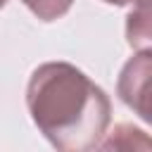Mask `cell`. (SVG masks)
<instances>
[{
  "mask_svg": "<svg viewBox=\"0 0 152 152\" xmlns=\"http://www.w3.org/2000/svg\"><path fill=\"white\" fill-rule=\"evenodd\" d=\"M26 107L57 152H90L112 119L107 93L69 62H45L33 69Z\"/></svg>",
  "mask_w": 152,
  "mask_h": 152,
  "instance_id": "1",
  "label": "cell"
},
{
  "mask_svg": "<svg viewBox=\"0 0 152 152\" xmlns=\"http://www.w3.org/2000/svg\"><path fill=\"white\" fill-rule=\"evenodd\" d=\"M116 95L133 114L152 126V52H135L121 66Z\"/></svg>",
  "mask_w": 152,
  "mask_h": 152,
  "instance_id": "2",
  "label": "cell"
},
{
  "mask_svg": "<svg viewBox=\"0 0 152 152\" xmlns=\"http://www.w3.org/2000/svg\"><path fill=\"white\" fill-rule=\"evenodd\" d=\"M95 152H152V135L133 124H116Z\"/></svg>",
  "mask_w": 152,
  "mask_h": 152,
  "instance_id": "3",
  "label": "cell"
},
{
  "mask_svg": "<svg viewBox=\"0 0 152 152\" xmlns=\"http://www.w3.org/2000/svg\"><path fill=\"white\" fill-rule=\"evenodd\" d=\"M126 40L135 52H152V0H135L126 17Z\"/></svg>",
  "mask_w": 152,
  "mask_h": 152,
  "instance_id": "4",
  "label": "cell"
},
{
  "mask_svg": "<svg viewBox=\"0 0 152 152\" xmlns=\"http://www.w3.org/2000/svg\"><path fill=\"white\" fill-rule=\"evenodd\" d=\"M21 2L40 21H55V19L64 17L74 5V0H21Z\"/></svg>",
  "mask_w": 152,
  "mask_h": 152,
  "instance_id": "5",
  "label": "cell"
},
{
  "mask_svg": "<svg viewBox=\"0 0 152 152\" xmlns=\"http://www.w3.org/2000/svg\"><path fill=\"white\" fill-rule=\"evenodd\" d=\"M102 2H107V5H116V7H124V5H131V2H135V0H102Z\"/></svg>",
  "mask_w": 152,
  "mask_h": 152,
  "instance_id": "6",
  "label": "cell"
},
{
  "mask_svg": "<svg viewBox=\"0 0 152 152\" xmlns=\"http://www.w3.org/2000/svg\"><path fill=\"white\" fill-rule=\"evenodd\" d=\"M5 2H7V0H0V7H5Z\"/></svg>",
  "mask_w": 152,
  "mask_h": 152,
  "instance_id": "7",
  "label": "cell"
}]
</instances>
